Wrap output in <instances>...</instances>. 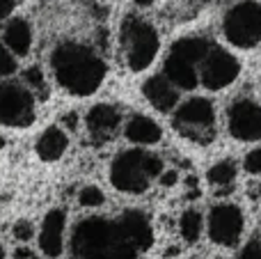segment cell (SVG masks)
<instances>
[{"instance_id": "6da1fadb", "label": "cell", "mask_w": 261, "mask_h": 259, "mask_svg": "<svg viewBox=\"0 0 261 259\" xmlns=\"http://www.w3.org/2000/svg\"><path fill=\"white\" fill-rule=\"evenodd\" d=\"M50 69L53 76L69 94L87 96L101 87L106 78V62L83 44L64 41L55 46L50 55Z\"/></svg>"}, {"instance_id": "7a4b0ae2", "label": "cell", "mask_w": 261, "mask_h": 259, "mask_svg": "<svg viewBox=\"0 0 261 259\" xmlns=\"http://www.w3.org/2000/svg\"><path fill=\"white\" fill-rule=\"evenodd\" d=\"M71 252L87 259H133L138 250L124 243L117 223L106 218H87L78 223L71 237Z\"/></svg>"}, {"instance_id": "3957f363", "label": "cell", "mask_w": 261, "mask_h": 259, "mask_svg": "<svg viewBox=\"0 0 261 259\" xmlns=\"http://www.w3.org/2000/svg\"><path fill=\"white\" fill-rule=\"evenodd\" d=\"M211 44L204 37H186L172 46L165 60V76L181 90H195L199 83V62L208 53Z\"/></svg>"}, {"instance_id": "277c9868", "label": "cell", "mask_w": 261, "mask_h": 259, "mask_svg": "<svg viewBox=\"0 0 261 259\" xmlns=\"http://www.w3.org/2000/svg\"><path fill=\"white\" fill-rule=\"evenodd\" d=\"M158 32L140 16H126L122 23V50L133 71H144L158 55Z\"/></svg>"}, {"instance_id": "5b68a950", "label": "cell", "mask_w": 261, "mask_h": 259, "mask_svg": "<svg viewBox=\"0 0 261 259\" xmlns=\"http://www.w3.org/2000/svg\"><path fill=\"white\" fill-rule=\"evenodd\" d=\"M222 30L229 44L236 48H254L261 41V5L243 0L225 14Z\"/></svg>"}, {"instance_id": "8992f818", "label": "cell", "mask_w": 261, "mask_h": 259, "mask_svg": "<svg viewBox=\"0 0 261 259\" xmlns=\"http://www.w3.org/2000/svg\"><path fill=\"white\" fill-rule=\"evenodd\" d=\"M35 122V96L18 83H0V124L30 126Z\"/></svg>"}, {"instance_id": "52a82bcc", "label": "cell", "mask_w": 261, "mask_h": 259, "mask_svg": "<svg viewBox=\"0 0 261 259\" xmlns=\"http://www.w3.org/2000/svg\"><path fill=\"white\" fill-rule=\"evenodd\" d=\"M144 151L126 149L110 165V182L122 193H144L149 188V174L144 172Z\"/></svg>"}, {"instance_id": "ba28073f", "label": "cell", "mask_w": 261, "mask_h": 259, "mask_svg": "<svg viewBox=\"0 0 261 259\" xmlns=\"http://www.w3.org/2000/svg\"><path fill=\"white\" fill-rule=\"evenodd\" d=\"M241 73V64L229 50L211 46L204 60L199 62V83L208 90H222L231 85Z\"/></svg>"}, {"instance_id": "9c48e42d", "label": "cell", "mask_w": 261, "mask_h": 259, "mask_svg": "<svg viewBox=\"0 0 261 259\" xmlns=\"http://www.w3.org/2000/svg\"><path fill=\"white\" fill-rule=\"evenodd\" d=\"M216 110L211 101L206 99H190L184 106H179L174 115V124L179 131H184L193 140H208L213 133Z\"/></svg>"}, {"instance_id": "30bf717a", "label": "cell", "mask_w": 261, "mask_h": 259, "mask_svg": "<svg viewBox=\"0 0 261 259\" xmlns=\"http://www.w3.org/2000/svg\"><path fill=\"white\" fill-rule=\"evenodd\" d=\"M245 220H243V211L236 204L222 202L216 204L208 214V237L216 246H225L231 248L239 243L241 234H243Z\"/></svg>"}, {"instance_id": "8fae6325", "label": "cell", "mask_w": 261, "mask_h": 259, "mask_svg": "<svg viewBox=\"0 0 261 259\" xmlns=\"http://www.w3.org/2000/svg\"><path fill=\"white\" fill-rule=\"evenodd\" d=\"M229 133L236 140H261V106L252 99H239L229 108Z\"/></svg>"}, {"instance_id": "7c38bea8", "label": "cell", "mask_w": 261, "mask_h": 259, "mask_svg": "<svg viewBox=\"0 0 261 259\" xmlns=\"http://www.w3.org/2000/svg\"><path fill=\"white\" fill-rule=\"evenodd\" d=\"M117 229L122 234L124 243H128L133 250L144 252L151 248L153 243V232H151V223L142 211L128 209L122 214V218L117 220Z\"/></svg>"}, {"instance_id": "4fadbf2b", "label": "cell", "mask_w": 261, "mask_h": 259, "mask_svg": "<svg viewBox=\"0 0 261 259\" xmlns=\"http://www.w3.org/2000/svg\"><path fill=\"white\" fill-rule=\"evenodd\" d=\"M85 124H87L90 136L103 142V140H108V138L117 131L119 124H122V113H119L117 106L99 103V106H94V108H90Z\"/></svg>"}, {"instance_id": "5bb4252c", "label": "cell", "mask_w": 261, "mask_h": 259, "mask_svg": "<svg viewBox=\"0 0 261 259\" xmlns=\"http://www.w3.org/2000/svg\"><path fill=\"white\" fill-rule=\"evenodd\" d=\"M64 223H67V216H64L62 209H53L46 214L44 225H41V234H39V246L44 255H48V257L62 255Z\"/></svg>"}, {"instance_id": "9a60e30c", "label": "cell", "mask_w": 261, "mask_h": 259, "mask_svg": "<svg viewBox=\"0 0 261 259\" xmlns=\"http://www.w3.org/2000/svg\"><path fill=\"white\" fill-rule=\"evenodd\" d=\"M142 94L161 113H167L179 103V90L167 76H151L149 81H144Z\"/></svg>"}, {"instance_id": "2e32d148", "label": "cell", "mask_w": 261, "mask_h": 259, "mask_svg": "<svg viewBox=\"0 0 261 259\" xmlns=\"http://www.w3.org/2000/svg\"><path fill=\"white\" fill-rule=\"evenodd\" d=\"M67 145H69L67 133L60 126H48L37 140V154H39L41 161L50 163V161H58L67 151Z\"/></svg>"}, {"instance_id": "e0dca14e", "label": "cell", "mask_w": 261, "mask_h": 259, "mask_svg": "<svg viewBox=\"0 0 261 259\" xmlns=\"http://www.w3.org/2000/svg\"><path fill=\"white\" fill-rule=\"evenodd\" d=\"M5 44L14 55H28L32 48V30L25 18H14L5 28Z\"/></svg>"}, {"instance_id": "ac0fdd59", "label": "cell", "mask_w": 261, "mask_h": 259, "mask_svg": "<svg viewBox=\"0 0 261 259\" xmlns=\"http://www.w3.org/2000/svg\"><path fill=\"white\" fill-rule=\"evenodd\" d=\"M126 138L130 142H138V145H156L161 140L163 131L153 119L144 117V115H133L126 122Z\"/></svg>"}, {"instance_id": "d6986e66", "label": "cell", "mask_w": 261, "mask_h": 259, "mask_svg": "<svg viewBox=\"0 0 261 259\" xmlns=\"http://www.w3.org/2000/svg\"><path fill=\"white\" fill-rule=\"evenodd\" d=\"M179 232H181V237H184L186 243L199 241V234H202V216H199V211L190 209V211H184V214H181Z\"/></svg>"}, {"instance_id": "ffe728a7", "label": "cell", "mask_w": 261, "mask_h": 259, "mask_svg": "<svg viewBox=\"0 0 261 259\" xmlns=\"http://www.w3.org/2000/svg\"><path fill=\"white\" fill-rule=\"evenodd\" d=\"M236 163L231 159H225V161H218L211 170H208V182L213 186H229L231 182L236 179Z\"/></svg>"}, {"instance_id": "44dd1931", "label": "cell", "mask_w": 261, "mask_h": 259, "mask_svg": "<svg viewBox=\"0 0 261 259\" xmlns=\"http://www.w3.org/2000/svg\"><path fill=\"white\" fill-rule=\"evenodd\" d=\"M78 202L83 206H87V209H96V206H101L106 202V195L99 186H85L78 193Z\"/></svg>"}, {"instance_id": "7402d4cb", "label": "cell", "mask_w": 261, "mask_h": 259, "mask_svg": "<svg viewBox=\"0 0 261 259\" xmlns=\"http://www.w3.org/2000/svg\"><path fill=\"white\" fill-rule=\"evenodd\" d=\"M14 71H16V58H14V53L7 48V44L0 41V78L12 76Z\"/></svg>"}, {"instance_id": "603a6c76", "label": "cell", "mask_w": 261, "mask_h": 259, "mask_svg": "<svg viewBox=\"0 0 261 259\" xmlns=\"http://www.w3.org/2000/svg\"><path fill=\"white\" fill-rule=\"evenodd\" d=\"M142 165H144V172L149 174V179H153V177H161V172H163V170H165V165H163L161 156L147 154V151H144V161H142Z\"/></svg>"}, {"instance_id": "cb8c5ba5", "label": "cell", "mask_w": 261, "mask_h": 259, "mask_svg": "<svg viewBox=\"0 0 261 259\" xmlns=\"http://www.w3.org/2000/svg\"><path fill=\"white\" fill-rule=\"evenodd\" d=\"M32 234H35V227H32L30 220H16L12 227V237L16 241H30Z\"/></svg>"}, {"instance_id": "d4e9b609", "label": "cell", "mask_w": 261, "mask_h": 259, "mask_svg": "<svg viewBox=\"0 0 261 259\" xmlns=\"http://www.w3.org/2000/svg\"><path fill=\"white\" fill-rule=\"evenodd\" d=\"M243 165H245V170H248L250 174H261V147L252 149L248 156H245Z\"/></svg>"}, {"instance_id": "484cf974", "label": "cell", "mask_w": 261, "mask_h": 259, "mask_svg": "<svg viewBox=\"0 0 261 259\" xmlns=\"http://www.w3.org/2000/svg\"><path fill=\"white\" fill-rule=\"evenodd\" d=\"M25 83L30 87H35V90H41L44 87V73H41V69L39 67L25 69Z\"/></svg>"}, {"instance_id": "4316f807", "label": "cell", "mask_w": 261, "mask_h": 259, "mask_svg": "<svg viewBox=\"0 0 261 259\" xmlns=\"http://www.w3.org/2000/svg\"><path fill=\"white\" fill-rule=\"evenodd\" d=\"M241 259H261V243L259 239H252L250 243H245V248L241 250Z\"/></svg>"}, {"instance_id": "83f0119b", "label": "cell", "mask_w": 261, "mask_h": 259, "mask_svg": "<svg viewBox=\"0 0 261 259\" xmlns=\"http://www.w3.org/2000/svg\"><path fill=\"white\" fill-rule=\"evenodd\" d=\"M12 9H14V0H0V21L7 18L12 14Z\"/></svg>"}, {"instance_id": "f1b7e54d", "label": "cell", "mask_w": 261, "mask_h": 259, "mask_svg": "<svg viewBox=\"0 0 261 259\" xmlns=\"http://www.w3.org/2000/svg\"><path fill=\"white\" fill-rule=\"evenodd\" d=\"M161 184L163 186H174L176 184V172L170 170V172H161Z\"/></svg>"}, {"instance_id": "f546056e", "label": "cell", "mask_w": 261, "mask_h": 259, "mask_svg": "<svg viewBox=\"0 0 261 259\" xmlns=\"http://www.w3.org/2000/svg\"><path fill=\"white\" fill-rule=\"evenodd\" d=\"M14 257H35V252H32L30 248H18V250L14 252Z\"/></svg>"}, {"instance_id": "4dcf8cb0", "label": "cell", "mask_w": 261, "mask_h": 259, "mask_svg": "<svg viewBox=\"0 0 261 259\" xmlns=\"http://www.w3.org/2000/svg\"><path fill=\"white\" fill-rule=\"evenodd\" d=\"M135 3H138V5H142V7H147V5H151L153 0H135Z\"/></svg>"}, {"instance_id": "1f68e13d", "label": "cell", "mask_w": 261, "mask_h": 259, "mask_svg": "<svg viewBox=\"0 0 261 259\" xmlns=\"http://www.w3.org/2000/svg\"><path fill=\"white\" fill-rule=\"evenodd\" d=\"M3 257H5V248L0 246V259H3Z\"/></svg>"}, {"instance_id": "d6a6232c", "label": "cell", "mask_w": 261, "mask_h": 259, "mask_svg": "<svg viewBox=\"0 0 261 259\" xmlns=\"http://www.w3.org/2000/svg\"><path fill=\"white\" fill-rule=\"evenodd\" d=\"M259 200H261V186H259Z\"/></svg>"}, {"instance_id": "836d02e7", "label": "cell", "mask_w": 261, "mask_h": 259, "mask_svg": "<svg viewBox=\"0 0 261 259\" xmlns=\"http://www.w3.org/2000/svg\"><path fill=\"white\" fill-rule=\"evenodd\" d=\"M0 147H3V138H0Z\"/></svg>"}]
</instances>
